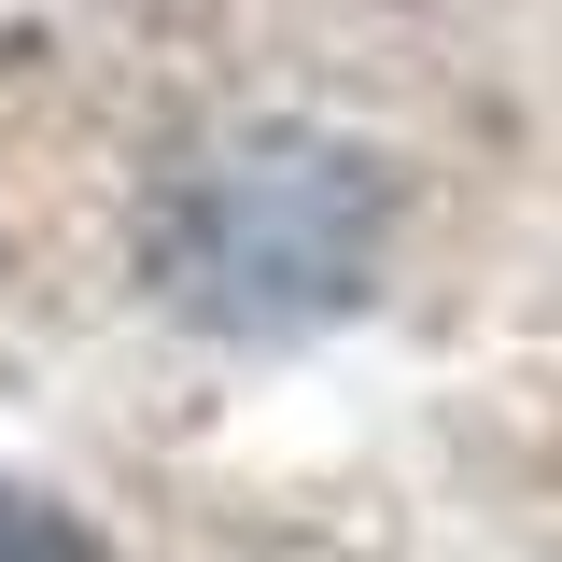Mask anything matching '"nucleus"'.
Wrapping results in <instances>:
<instances>
[{
  "label": "nucleus",
  "instance_id": "obj_1",
  "mask_svg": "<svg viewBox=\"0 0 562 562\" xmlns=\"http://www.w3.org/2000/svg\"><path fill=\"white\" fill-rule=\"evenodd\" d=\"M366 239H380V183L324 155V140H239L183 183V225H169V281L211 324H310L366 281Z\"/></svg>",
  "mask_w": 562,
  "mask_h": 562
},
{
  "label": "nucleus",
  "instance_id": "obj_2",
  "mask_svg": "<svg viewBox=\"0 0 562 562\" xmlns=\"http://www.w3.org/2000/svg\"><path fill=\"white\" fill-rule=\"evenodd\" d=\"M0 562H113V549L70 520L57 492H14V479H0Z\"/></svg>",
  "mask_w": 562,
  "mask_h": 562
}]
</instances>
